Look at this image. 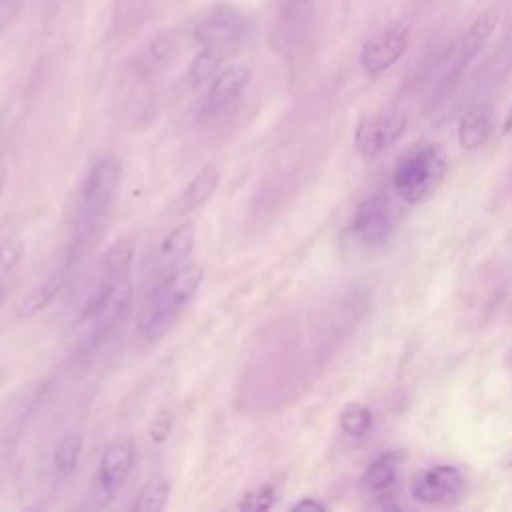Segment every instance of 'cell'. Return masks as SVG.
I'll list each match as a JSON object with an SVG mask.
<instances>
[{
  "label": "cell",
  "instance_id": "6da1fadb",
  "mask_svg": "<svg viewBox=\"0 0 512 512\" xmlns=\"http://www.w3.org/2000/svg\"><path fill=\"white\" fill-rule=\"evenodd\" d=\"M204 280V268L198 264L178 266L168 274L152 292L142 318H140V336L146 342L160 340L182 310L192 302Z\"/></svg>",
  "mask_w": 512,
  "mask_h": 512
},
{
  "label": "cell",
  "instance_id": "7a4b0ae2",
  "mask_svg": "<svg viewBox=\"0 0 512 512\" xmlns=\"http://www.w3.org/2000/svg\"><path fill=\"white\" fill-rule=\"evenodd\" d=\"M122 180V160L114 154L98 158L86 174L76 210V234L86 240L110 210Z\"/></svg>",
  "mask_w": 512,
  "mask_h": 512
},
{
  "label": "cell",
  "instance_id": "3957f363",
  "mask_svg": "<svg viewBox=\"0 0 512 512\" xmlns=\"http://www.w3.org/2000/svg\"><path fill=\"white\" fill-rule=\"evenodd\" d=\"M446 174V154L438 144H420L400 158L394 170V188L408 204L428 200Z\"/></svg>",
  "mask_w": 512,
  "mask_h": 512
},
{
  "label": "cell",
  "instance_id": "277c9868",
  "mask_svg": "<svg viewBox=\"0 0 512 512\" xmlns=\"http://www.w3.org/2000/svg\"><path fill=\"white\" fill-rule=\"evenodd\" d=\"M132 294L134 290L128 276L120 280L102 278V284L94 290L80 314V322L86 324V336L90 342H100L122 322L130 310Z\"/></svg>",
  "mask_w": 512,
  "mask_h": 512
},
{
  "label": "cell",
  "instance_id": "5b68a950",
  "mask_svg": "<svg viewBox=\"0 0 512 512\" xmlns=\"http://www.w3.org/2000/svg\"><path fill=\"white\" fill-rule=\"evenodd\" d=\"M248 32V18L234 6L220 4L212 6L198 24L194 26V38L202 46H220L226 48L230 44L240 42Z\"/></svg>",
  "mask_w": 512,
  "mask_h": 512
},
{
  "label": "cell",
  "instance_id": "8992f818",
  "mask_svg": "<svg viewBox=\"0 0 512 512\" xmlns=\"http://www.w3.org/2000/svg\"><path fill=\"white\" fill-rule=\"evenodd\" d=\"M136 458V448L130 438H118L110 442L100 458L98 472L94 478V498L100 502L110 500L124 484L132 470Z\"/></svg>",
  "mask_w": 512,
  "mask_h": 512
},
{
  "label": "cell",
  "instance_id": "52a82bcc",
  "mask_svg": "<svg viewBox=\"0 0 512 512\" xmlns=\"http://www.w3.org/2000/svg\"><path fill=\"white\" fill-rule=\"evenodd\" d=\"M408 44H410L408 26L394 22L364 42L360 50V64L372 76L382 74L404 56V52L408 50Z\"/></svg>",
  "mask_w": 512,
  "mask_h": 512
},
{
  "label": "cell",
  "instance_id": "ba28073f",
  "mask_svg": "<svg viewBox=\"0 0 512 512\" xmlns=\"http://www.w3.org/2000/svg\"><path fill=\"white\" fill-rule=\"evenodd\" d=\"M464 490V476L454 466H434L410 480V494L422 504H446L458 500Z\"/></svg>",
  "mask_w": 512,
  "mask_h": 512
},
{
  "label": "cell",
  "instance_id": "9c48e42d",
  "mask_svg": "<svg viewBox=\"0 0 512 512\" xmlns=\"http://www.w3.org/2000/svg\"><path fill=\"white\" fill-rule=\"evenodd\" d=\"M406 130L404 116H374L362 120L354 130V146L364 158H374L390 148Z\"/></svg>",
  "mask_w": 512,
  "mask_h": 512
},
{
  "label": "cell",
  "instance_id": "30bf717a",
  "mask_svg": "<svg viewBox=\"0 0 512 512\" xmlns=\"http://www.w3.org/2000/svg\"><path fill=\"white\" fill-rule=\"evenodd\" d=\"M392 212L390 204L384 196H370L366 198L354 214L352 232L354 236L368 246L384 244L392 232Z\"/></svg>",
  "mask_w": 512,
  "mask_h": 512
},
{
  "label": "cell",
  "instance_id": "8fae6325",
  "mask_svg": "<svg viewBox=\"0 0 512 512\" xmlns=\"http://www.w3.org/2000/svg\"><path fill=\"white\" fill-rule=\"evenodd\" d=\"M248 82H250V68L244 64H236L220 70L208 88V94L204 100L206 112L214 114L230 106L244 92Z\"/></svg>",
  "mask_w": 512,
  "mask_h": 512
},
{
  "label": "cell",
  "instance_id": "7c38bea8",
  "mask_svg": "<svg viewBox=\"0 0 512 512\" xmlns=\"http://www.w3.org/2000/svg\"><path fill=\"white\" fill-rule=\"evenodd\" d=\"M196 240V226L194 222H184L176 226L158 248V266L162 270L178 268L192 252Z\"/></svg>",
  "mask_w": 512,
  "mask_h": 512
},
{
  "label": "cell",
  "instance_id": "4fadbf2b",
  "mask_svg": "<svg viewBox=\"0 0 512 512\" xmlns=\"http://www.w3.org/2000/svg\"><path fill=\"white\" fill-rule=\"evenodd\" d=\"M66 278H68L66 270H58V272H52L48 278H44L40 284H36L18 302L16 318L18 320H28V318L36 316L40 310H44L54 300V296H58V292L64 288Z\"/></svg>",
  "mask_w": 512,
  "mask_h": 512
},
{
  "label": "cell",
  "instance_id": "5bb4252c",
  "mask_svg": "<svg viewBox=\"0 0 512 512\" xmlns=\"http://www.w3.org/2000/svg\"><path fill=\"white\" fill-rule=\"evenodd\" d=\"M220 176H222V172L216 164H206L204 168H200V172L190 180V184L182 192L180 210L190 212V210L202 208L216 192V188L220 184Z\"/></svg>",
  "mask_w": 512,
  "mask_h": 512
},
{
  "label": "cell",
  "instance_id": "9a60e30c",
  "mask_svg": "<svg viewBox=\"0 0 512 512\" xmlns=\"http://www.w3.org/2000/svg\"><path fill=\"white\" fill-rule=\"evenodd\" d=\"M492 134V118L486 108H472L468 110L458 128V142L464 150L474 152L482 148Z\"/></svg>",
  "mask_w": 512,
  "mask_h": 512
},
{
  "label": "cell",
  "instance_id": "2e32d148",
  "mask_svg": "<svg viewBox=\"0 0 512 512\" xmlns=\"http://www.w3.org/2000/svg\"><path fill=\"white\" fill-rule=\"evenodd\" d=\"M496 24H498V16L490 10H486L474 18V22L468 26V30L464 32V36L460 38V42L456 46L460 62L466 64L470 58H474L478 54V50L492 36Z\"/></svg>",
  "mask_w": 512,
  "mask_h": 512
},
{
  "label": "cell",
  "instance_id": "e0dca14e",
  "mask_svg": "<svg viewBox=\"0 0 512 512\" xmlns=\"http://www.w3.org/2000/svg\"><path fill=\"white\" fill-rule=\"evenodd\" d=\"M224 62V48L220 46H204L192 60L186 72V82L192 88H200L206 82L214 80Z\"/></svg>",
  "mask_w": 512,
  "mask_h": 512
},
{
  "label": "cell",
  "instance_id": "ac0fdd59",
  "mask_svg": "<svg viewBox=\"0 0 512 512\" xmlns=\"http://www.w3.org/2000/svg\"><path fill=\"white\" fill-rule=\"evenodd\" d=\"M398 462H400V454L398 452H386L380 454L378 458H374L368 468L364 470L360 484L366 492H382L386 490L394 478H396V470H398Z\"/></svg>",
  "mask_w": 512,
  "mask_h": 512
},
{
  "label": "cell",
  "instance_id": "d6986e66",
  "mask_svg": "<svg viewBox=\"0 0 512 512\" xmlns=\"http://www.w3.org/2000/svg\"><path fill=\"white\" fill-rule=\"evenodd\" d=\"M24 240L20 236H10L0 240V306L4 304L16 270L24 260Z\"/></svg>",
  "mask_w": 512,
  "mask_h": 512
},
{
  "label": "cell",
  "instance_id": "ffe728a7",
  "mask_svg": "<svg viewBox=\"0 0 512 512\" xmlns=\"http://www.w3.org/2000/svg\"><path fill=\"white\" fill-rule=\"evenodd\" d=\"M80 454H82V434L72 432V430L62 434L60 440L56 442L54 456H52L56 474L62 478L74 474V470L80 462Z\"/></svg>",
  "mask_w": 512,
  "mask_h": 512
},
{
  "label": "cell",
  "instance_id": "44dd1931",
  "mask_svg": "<svg viewBox=\"0 0 512 512\" xmlns=\"http://www.w3.org/2000/svg\"><path fill=\"white\" fill-rule=\"evenodd\" d=\"M134 254H136V246L132 240H116L104 256V278L106 280H120L128 276V270L134 262Z\"/></svg>",
  "mask_w": 512,
  "mask_h": 512
},
{
  "label": "cell",
  "instance_id": "7402d4cb",
  "mask_svg": "<svg viewBox=\"0 0 512 512\" xmlns=\"http://www.w3.org/2000/svg\"><path fill=\"white\" fill-rule=\"evenodd\" d=\"M340 428L350 438H362L372 428V412L364 404L352 402L340 412Z\"/></svg>",
  "mask_w": 512,
  "mask_h": 512
},
{
  "label": "cell",
  "instance_id": "603a6c76",
  "mask_svg": "<svg viewBox=\"0 0 512 512\" xmlns=\"http://www.w3.org/2000/svg\"><path fill=\"white\" fill-rule=\"evenodd\" d=\"M168 494H170V482L166 478H156L140 490V494L134 502V510L136 512H160L166 506Z\"/></svg>",
  "mask_w": 512,
  "mask_h": 512
},
{
  "label": "cell",
  "instance_id": "cb8c5ba5",
  "mask_svg": "<svg viewBox=\"0 0 512 512\" xmlns=\"http://www.w3.org/2000/svg\"><path fill=\"white\" fill-rule=\"evenodd\" d=\"M174 48H176V42H174L172 34L166 32V34L156 36L152 40V44H150V58H152V62H156V64L168 62L172 58V54H174Z\"/></svg>",
  "mask_w": 512,
  "mask_h": 512
},
{
  "label": "cell",
  "instance_id": "d4e9b609",
  "mask_svg": "<svg viewBox=\"0 0 512 512\" xmlns=\"http://www.w3.org/2000/svg\"><path fill=\"white\" fill-rule=\"evenodd\" d=\"M170 428H172V414L168 410H162L158 412L154 418H152V424H150V438L154 442H164L170 434Z\"/></svg>",
  "mask_w": 512,
  "mask_h": 512
},
{
  "label": "cell",
  "instance_id": "484cf974",
  "mask_svg": "<svg viewBox=\"0 0 512 512\" xmlns=\"http://www.w3.org/2000/svg\"><path fill=\"white\" fill-rule=\"evenodd\" d=\"M314 0H284V12L292 20H304L312 14Z\"/></svg>",
  "mask_w": 512,
  "mask_h": 512
},
{
  "label": "cell",
  "instance_id": "4316f807",
  "mask_svg": "<svg viewBox=\"0 0 512 512\" xmlns=\"http://www.w3.org/2000/svg\"><path fill=\"white\" fill-rule=\"evenodd\" d=\"M250 496L256 500V502L252 504V508H258V510L270 508V506H272V500H274V492H272L270 486H264V488L258 490V494H250Z\"/></svg>",
  "mask_w": 512,
  "mask_h": 512
},
{
  "label": "cell",
  "instance_id": "83f0119b",
  "mask_svg": "<svg viewBox=\"0 0 512 512\" xmlns=\"http://www.w3.org/2000/svg\"><path fill=\"white\" fill-rule=\"evenodd\" d=\"M292 510H304V512H322L326 510V506L320 502V500H314V498H302L300 502H296L292 506Z\"/></svg>",
  "mask_w": 512,
  "mask_h": 512
},
{
  "label": "cell",
  "instance_id": "f1b7e54d",
  "mask_svg": "<svg viewBox=\"0 0 512 512\" xmlns=\"http://www.w3.org/2000/svg\"><path fill=\"white\" fill-rule=\"evenodd\" d=\"M508 132H512V108H510V112H508V116L502 124V134H508Z\"/></svg>",
  "mask_w": 512,
  "mask_h": 512
},
{
  "label": "cell",
  "instance_id": "f546056e",
  "mask_svg": "<svg viewBox=\"0 0 512 512\" xmlns=\"http://www.w3.org/2000/svg\"><path fill=\"white\" fill-rule=\"evenodd\" d=\"M4 182H6V166L0 160V198H2V190H4Z\"/></svg>",
  "mask_w": 512,
  "mask_h": 512
},
{
  "label": "cell",
  "instance_id": "4dcf8cb0",
  "mask_svg": "<svg viewBox=\"0 0 512 512\" xmlns=\"http://www.w3.org/2000/svg\"><path fill=\"white\" fill-rule=\"evenodd\" d=\"M502 466H504V468H512V450H510V452L504 456V460H502Z\"/></svg>",
  "mask_w": 512,
  "mask_h": 512
}]
</instances>
